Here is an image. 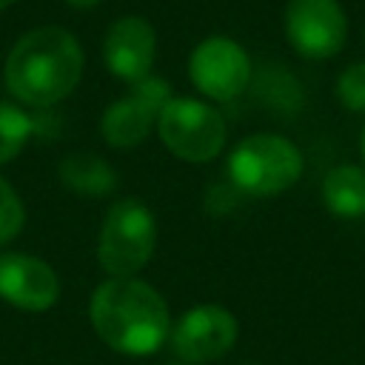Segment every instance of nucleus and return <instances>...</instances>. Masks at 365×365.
<instances>
[{
  "label": "nucleus",
  "mask_w": 365,
  "mask_h": 365,
  "mask_svg": "<svg viewBox=\"0 0 365 365\" xmlns=\"http://www.w3.org/2000/svg\"><path fill=\"white\" fill-rule=\"evenodd\" d=\"M240 336L237 317L217 302H200L188 308L168 334V345L182 365H205L222 359Z\"/></svg>",
  "instance_id": "nucleus-6"
},
{
  "label": "nucleus",
  "mask_w": 365,
  "mask_h": 365,
  "mask_svg": "<svg viewBox=\"0 0 365 365\" xmlns=\"http://www.w3.org/2000/svg\"><path fill=\"white\" fill-rule=\"evenodd\" d=\"M163 365H182V362H177V359H174V362H163Z\"/></svg>",
  "instance_id": "nucleus-20"
},
{
  "label": "nucleus",
  "mask_w": 365,
  "mask_h": 365,
  "mask_svg": "<svg viewBox=\"0 0 365 365\" xmlns=\"http://www.w3.org/2000/svg\"><path fill=\"white\" fill-rule=\"evenodd\" d=\"M245 365H251V362H245Z\"/></svg>",
  "instance_id": "nucleus-21"
},
{
  "label": "nucleus",
  "mask_w": 365,
  "mask_h": 365,
  "mask_svg": "<svg viewBox=\"0 0 365 365\" xmlns=\"http://www.w3.org/2000/svg\"><path fill=\"white\" fill-rule=\"evenodd\" d=\"M334 91H336V100L345 111L365 114V60L345 66L336 77Z\"/></svg>",
  "instance_id": "nucleus-15"
},
{
  "label": "nucleus",
  "mask_w": 365,
  "mask_h": 365,
  "mask_svg": "<svg viewBox=\"0 0 365 365\" xmlns=\"http://www.w3.org/2000/svg\"><path fill=\"white\" fill-rule=\"evenodd\" d=\"M88 319L97 336L125 356H148L171 334L168 302L140 277L100 282L88 299Z\"/></svg>",
  "instance_id": "nucleus-2"
},
{
  "label": "nucleus",
  "mask_w": 365,
  "mask_h": 365,
  "mask_svg": "<svg viewBox=\"0 0 365 365\" xmlns=\"http://www.w3.org/2000/svg\"><path fill=\"white\" fill-rule=\"evenodd\" d=\"M157 57V31L145 17L128 14L108 26L103 40V63L123 83H140L151 74Z\"/></svg>",
  "instance_id": "nucleus-11"
},
{
  "label": "nucleus",
  "mask_w": 365,
  "mask_h": 365,
  "mask_svg": "<svg viewBox=\"0 0 365 365\" xmlns=\"http://www.w3.org/2000/svg\"><path fill=\"white\" fill-rule=\"evenodd\" d=\"M322 205L336 220L365 217V165H334L322 177Z\"/></svg>",
  "instance_id": "nucleus-12"
},
{
  "label": "nucleus",
  "mask_w": 365,
  "mask_h": 365,
  "mask_svg": "<svg viewBox=\"0 0 365 365\" xmlns=\"http://www.w3.org/2000/svg\"><path fill=\"white\" fill-rule=\"evenodd\" d=\"M157 134L163 145L185 163H208L214 160L228 140L225 117L205 100L197 97H171L160 117H157Z\"/></svg>",
  "instance_id": "nucleus-5"
},
{
  "label": "nucleus",
  "mask_w": 365,
  "mask_h": 365,
  "mask_svg": "<svg viewBox=\"0 0 365 365\" xmlns=\"http://www.w3.org/2000/svg\"><path fill=\"white\" fill-rule=\"evenodd\" d=\"M0 299L17 311L43 314L60 299V277L34 254L6 251L0 254Z\"/></svg>",
  "instance_id": "nucleus-10"
},
{
  "label": "nucleus",
  "mask_w": 365,
  "mask_h": 365,
  "mask_svg": "<svg viewBox=\"0 0 365 365\" xmlns=\"http://www.w3.org/2000/svg\"><path fill=\"white\" fill-rule=\"evenodd\" d=\"M60 182L80 197H106L117 188V174L103 157L77 151L60 163Z\"/></svg>",
  "instance_id": "nucleus-13"
},
{
  "label": "nucleus",
  "mask_w": 365,
  "mask_h": 365,
  "mask_svg": "<svg viewBox=\"0 0 365 365\" xmlns=\"http://www.w3.org/2000/svg\"><path fill=\"white\" fill-rule=\"evenodd\" d=\"M157 248V220L151 208L134 197H123L108 205L100 225L97 259L108 277H137Z\"/></svg>",
  "instance_id": "nucleus-4"
},
{
  "label": "nucleus",
  "mask_w": 365,
  "mask_h": 365,
  "mask_svg": "<svg viewBox=\"0 0 365 365\" xmlns=\"http://www.w3.org/2000/svg\"><path fill=\"white\" fill-rule=\"evenodd\" d=\"M83 66V46L68 29L37 26L20 34L11 46L3 66V80L17 103L46 108L77 88Z\"/></svg>",
  "instance_id": "nucleus-1"
},
{
  "label": "nucleus",
  "mask_w": 365,
  "mask_h": 365,
  "mask_svg": "<svg viewBox=\"0 0 365 365\" xmlns=\"http://www.w3.org/2000/svg\"><path fill=\"white\" fill-rule=\"evenodd\" d=\"M26 225V208L6 177H0V248L17 240Z\"/></svg>",
  "instance_id": "nucleus-16"
},
{
  "label": "nucleus",
  "mask_w": 365,
  "mask_h": 365,
  "mask_svg": "<svg viewBox=\"0 0 365 365\" xmlns=\"http://www.w3.org/2000/svg\"><path fill=\"white\" fill-rule=\"evenodd\" d=\"M63 3H68V6H74V9H91V6H97L100 0H63Z\"/></svg>",
  "instance_id": "nucleus-17"
},
{
  "label": "nucleus",
  "mask_w": 365,
  "mask_h": 365,
  "mask_svg": "<svg viewBox=\"0 0 365 365\" xmlns=\"http://www.w3.org/2000/svg\"><path fill=\"white\" fill-rule=\"evenodd\" d=\"M359 154H362V163H365V125H362V134H359Z\"/></svg>",
  "instance_id": "nucleus-18"
},
{
  "label": "nucleus",
  "mask_w": 365,
  "mask_h": 365,
  "mask_svg": "<svg viewBox=\"0 0 365 365\" xmlns=\"http://www.w3.org/2000/svg\"><path fill=\"white\" fill-rule=\"evenodd\" d=\"M11 3H14V0H0V11H3V9H9Z\"/></svg>",
  "instance_id": "nucleus-19"
},
{
  "label": "nucleus",
  "mask_w": 365,
  "mask_h": 365,
  "mask_svg": "<svg viewBox=\"0 0 365 365\" xmlns=\"http://www.w3.org/2000/svg\"><path fill=\"white\" fill-rule=\"evenodd\" d=\"M34 134V120L23 106L0 100V165L11 163Z\"/></svg>",
  "instance_id": "nucleus-14"
},
{
  "label": "nucleus",
  "mask_w": 365,
  "mask_h": 365,
  "mask_svg": "<svg viewBox=\"0 0 365 365\" xmlns=\"http://www.w3.org/2000/svg\"><path fill=\"white\" fill-rule=\"evenodd\" d=\"M302 165L305 160L297 143L271 131L242 137L225 160L228 182L248 197H277L288 191L302 177Z\"/></svg>",
  "instance_id": "nucleus-3"
},
{
  "label": "nucleus",
  "mask_w": 365,
  "mask_h": 365,
  "mask_svg": "<svg viewBox=\"0 0 365 365\" xmlns=\"http://www.w3.org/2000/svg\"><path fill=\"white\" fill-rule=\"evenodd\" d=\"M282 29L291 48L308 60H328L348 40V14L339 0H288Z\"/></svg>",
  "instance_id": "nucleus-9"
},
{
  "label": "nucleus",
  "mask_w": 365,
  "mask_h": 365,
  "mask_svg": "<svg viewBox=\"0 0 365 365\" xmlns=\"http://www.w3.org/2000/svg\"><path fill=\"white\" fill-rule=\"evenodd\" d=\"M188 77L202 97L231 103L251 86V57L237 40L211 34L194 46L188 57Z\"/></svg>",
  "instance_id": "nucleus-7"
},
{
  "label": "nucleus",
  "mask_w": 365,
  "mask_h": 365,
  "mask_svg": "<svg viewBox=\"0 0 365 365\" xmlns=\"http://www.w3.org/2000/svg\"><path fill=\"white\" fill-rule=\"evenodd\" d=\"M171 97L174 91L165 77L148 74L145 80L131 83L128 91L103 111V120H100L103 140L111 148H123V151L140 145L157 125V117Z\"/></svg>",
  "instance_id": "nucleus-8"
}]
</instances>
